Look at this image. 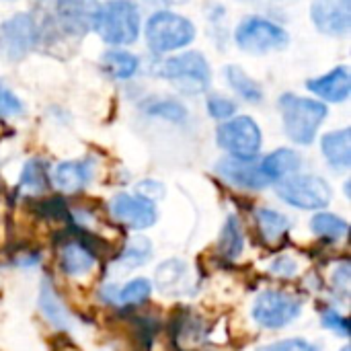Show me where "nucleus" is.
I'll use <instances>...</instances> for the list:
<instances>
[{
	"mask_svg": "<svg viewBox=\"0 0 351 351\" xmlns=\"http://www.w3.org/2000/svg\"><path fill=\"white\" fill-rule=\"evenodd\" d=\"M278 105L282 111L286 136L300 146L313 144L321 123L327 117V107L317 99L298 97L292 93L282 95Z\"/></svg>",
	"mask_w": 351,
	"mask_h": 351,
	"instance_id": "nucleus-1",
	"label": "nucleus"
},
{
	"mask_svg": "<svg viewBox=\"0 0 351 351\" xmlns=\"http://www.w3.org/2000/svg\"><path fill=\"white\" fill-rule=\"evenodd\" d=\"M93 29L105 43L130 45L138 39L140 33L138 6L130 0H111L99 6L93 21Z\"/></svg>",
	"mask_w": 351,
	"mask_h": 351,
	"instance_id": "nucleus-2",
	"label": "nucleus"
},
{
	"mask_svg": "<svg viewBox=\"0 0 351 351\" xmlns=\"http://www.w3.org/2000/svg\"><path fill=\"white\" fill-rule=\"evenodd\" d=\"M193 37H195L193 23L171 10L154 12L146 23V41L148 47L156 53H167L187 47L193 41Z\"/></svg>",
	"mask_w": 351,
	"mask_h": 351,
	"instance_id": "nucleus-3",
	"label": "nucleus"
},
{
	"mask_svg": "<svg viewBox=\"0 0 351 351\" xmlns=\"http://www.w3.org/2000/svg\"><path fill=\"white\" fill-rule=\"evenodd\" d=\"M280 199L298 210H323L331 204V185L317 175H292L276 187Z\"/></svg>",
	"mask_w": 351,
	"mask_h": 351,
	"instance_id": "nucleus-4",
	"label": "nucleus"
},
{
	"mask_svg": "<svg viewBox=\"0 0 351 351\" xmlns=\"http://www.w3.org/2000/svg\"><path fill=\"white\" fill-rule=\"evenodd\" d=\"M302 313V300L290 292L265 290L253 304V321L263 329H284L292 325Z\"/></svg>",
	"mask_w": 351,
	"mask_h": 351,
	"instance_id": "nucleus-5",
	"label": "nucleus"
},
{
	"mask_svg": "<svg viewBox=\"0 0 351 351\" xmlns=\"http://www.w3.org/2000/svg\"><path fill=\"white\" fill-rule=\"evenodd\" d=\"M158 74L173 80L183 93L189 95L204 93L212 78L210 66L199 51H187L165 60L158 68Z\"/></svg>",
	"mask_w": 351,
	"mask_h": 351,
	"instance_id": "nucleus-6",
	"label": "nucleus"
},
{
	"mask_svg": "<svg viewBox=\"0 0 351 351\" xmlns=\"http://www.w3.org/2000/svg\"><path fill=\"white\" fill-rule=\"evenodd\" d=\"M216 142L234 158H257L261 150V130L253 117L237 115L218 128Z\"/></svg>",
	"mask_w": 351,
	"mask_h": 351,
	"instance_id": "nucleus-7",
	"label": "nucleus"
},
{
	"mask_svg": "<svg viewBox=\"0 0 351 351\" xmlns=\"http://www.w3.org/2000/svg\"><path fill=\"white\" fill-rule=\"evenodd\" d=\"M237 45L249 53H267L274 49H282L288 43V33L269 19L263 16H249L245 19L237 33Z\"/></svg>",
	"mask_w": 351,
	"mask_h": 351,
	"instance_id": "nucleus-8",
	"label": "nucleus"
},
{
	"mask_svg": "<svg viewBox=\"0 0 351 351\" xmlns=\"http://www.w3.org/2000/svg\"><path fill=\"white\" fill-rule=\"evenodd\" d=\"M39 41V31L29 14H14L0 25V56L8 62L23 60Z\"/></svg>",
	"mask_w": 351,
	"mask_h": 351,
	"instance_id": "nucleus-9",
	"label": "nucleus"
},
{
	"mask_svg": "<svg viewBox=\"0 0 351 351\" xmlns=\"http://www.w3.org/2000/svg\"><path fill=\"white\" fill-rule=\"evenodd\" d=\"M109 212L111 216L134 228V230H146L150 226H154L158 212L154 202L142 197V195H134V193H117L111 202H109Z\"/></svg>",
	"mask_w": 351,
	"mask_h": 351,
	"instance_id": "nucleus-10",
	"label": "nucleus"
},
{
	"mask_svg": "<svg viewBox=\"0 0 351 351\" xmlns=\"http://www.w3.org/2000/svg\"><path fill=\"white\" fill-rule=\"evenodd\" d=\"M216 173L224 181H228L230 185L241 187V189H263L269 185V179L261 171V162H257L255 158L226 156V158L218 160Z\"/></svg>",
	"mask_w": 351,
	"mask_h": 351,
	"instance_id": "nucleus-11",
	"label": "nucleus"
},
{
	"mask_svg": "<svg viewBox=\"0 0 351 351\" xmlns=\"http://www.w3.org/2000/svg\"><path fill=\"white\" fill-rule=\"evenodd\" d=\"M311 19L325 35H348L351 27L350 0H315Z\"/></svg>",
	"mask_w": 351,
	"mask_h": 351,
	"instance_id": "nucleus-12",
	"label": "nucleus"
},
{
	"mask_svg": "<svg viewBox=\"0 0 351 351\" xmlns=\"http://www.w3.org/2000/svg\"><path fill=\"white\" fill-rule=\"evenodd\" d=\"M99 10L97 0H56V16L70 35H84Z\"/></svg>",
	"mask_w": 351,
	"mask_h": 351,
	"instance_id": "nucleus-13",
	"label": "nucleus"
},
{
	"mask_svg": "<svg viewBox=\"0 0 351 351\" xmlns=\"http://www.w3.org/2000/svg\"><path fill=\"white\" fill-rule=\"evenodd\" d=\"M308 90L315 93L319 99H325L329 103H343L348 101L351 88V72L348 66H337L331 72L313 78L306 82Z\"/></svg>",
	"mask_w": 351,
	"mask_h": 351,
	"instance_id": "nucleus-14",
	"label": "nucleus"
},
{
	"mask_svg": "<svg viewBox=\"0 0 351 351\" xmlns=\"http://www.w3.org/2000/svg\"><path fill=\"white\" fill-rule=\"evenodd\" d=\"M97 265V253L93 247H88L82 241H68L60 249V269L68 278H84L88 276Z\"/></svg>",
	"mask_w": 351,
	"mask_h": 351,
	"instance_id": "nucleus-15",
	"label": "nucleus"
},
{
	"mask_svg": "<svg viewBox=\"0 0 351 351\" xmlns=\"http://www.w3.org/2000/svg\"><path fill=\"white\" fill-rule=\"evenodd\" d=\"M93 173H95V165L88 158H84V160H66V162H60L56 167L53 185L64 193H78L90 183Z\"/></svg>",
	"mask_w": 351,
	"mask_h": 351,
	"instance_id": "nucleus-16",
	"label": "nucleus"
},
{
	"mask_svg": "<svg viewBox=\"0 0 351 351\" xmlns=\"http://www.w3.org/2000/svg\"><path fill=\"white\" fill-rule=\"evenodd\" d=\"M154 286L162 294H171V296L187 294V286H189V265L183 259H167V261H162L156 267Z\"/></svg>",
	"mask_w": 351,
	"mask_h": 351,
	"instance_id": "nucleus-17",
	"label": "nucleus"
},
{
	"mask_svg": "<svg viewBox=\"0 0 351 351\" xmlns=\"http://www.w3.org/2000/svg\"><path fill=\"white\" fill-rule=\"evenodd\" d=\"M302 167V158L298 152H294L292 148H280L274 150L271 154H267L261 160V171L263 175L269 179V183H280L286 177L296 175V171Z\"/></svg>",
	"mask_w": 351,
	"mask_h": 351,
	"instance_id": "nucleus-18",
	"label": "nucleus"
},
{
	"mask_svg": "<svg viewBox=\"0 0 351 351\" xmlns=\"http://www.w3.org/2000/svg\"><path fill=\"white\" fill-rule=\"evenodd\" d=\"M321 148L333 169L348 171L351 167V132L348 128L325 134L321 140Z\"/></svg>",
	"mask_w": 351,
	"mask_h": 351,
	"instance_id": "nucleus-19",
	"label": "nucleus"
},
{
	"mask_svg": "<svg viewBox=\"0 0 351 351\" xmlns=\"http://www.w3.org/2000/svg\"><path fill=\"white\" fill-rule=\"evenodd\" d=\"M39 311L41 315L47 319V323L56 329H68L72 325L70 313L66 308V304L62 302V298L58 296L56 288L49 284V280H43L41 288H39V298H37Z\"/></svg>",
	"mask_w": 351,
	"mask_h": 351,
	"instance_id": "nucleus-20",
	"label": "nucleus"
},
{
	"mask_svg": "<svg viewBox=\"0 0 351 351\" xmlns=\"http://www.w3.org/2000/svg\"><path fill=\"white\" fill-rule=\"evenodd\" d=\"M101 66L109 78L128 80L138 72L140 60L125 49H111V51H105V56L101 58Z\"/></svg>",
	"mask_w": 351,
	"mask_h": 351,
	"instance_id": "nucleus-21",
	"label": "nucleus"
},
{
	"mask_svg": "<svg viewBox=\"0 0 351 351\" xmlns=\"http://www.w3.org/2000/svg\"><path fill=\"white\" fill-rule=\"evenodd\" d=\"M245 249V232H243V224L239 216H228V220L224 222L222 230H220V239H218V253L224 259H237L241 257Z\"/></svg>",
	"mask_w": 351,
	"mask_h": 351,
	"instance_id": "nucleus-22",
	"label": "nucleus"
},
{
	"mask_svg": "<svg viewBox=\"0 0 351 351\" xmlns=\"http://www.w3.org/2000/svg\"><path fill=\"white\" fill-rule=\"evenodd\" d=\"M49 181H47V167L43 160H29L23 167L21 179H19V193L21 195H39L47 189Z\"/></svg>",
	"mask_w": 351,
	"mask_h": 351,
	"instance_id": "nucleus-23",
	"label": "nucleus"
},
{
	"mask_svg": "<svg viewBox=\"0 0 351 351\" xmlns=\"http://www.w3.org/2000/svg\"><path fill=\"white\" fill-rule=\"evenodd\" d=\"M255 220H257V226L267 243L280 241L290 230V218L271 208H259L255 212Z\"/></svg>",
	"mask_w": 351,
	"mask_h": 351,
	"instance_id": "nucleus-24",
	"label": "nucleus"
},
{
	"mask_svg": "<svg viewBox=\"0 0 351 351\" xmlns=\"http://www.w3.org/2000/svg\"><path fill=\"white\" fill-rule=\"evenodd\" d=\"M311 228H313V232H315L317 237H321V239H325V241H329V243H337V241L346 239V237H348V230H350L348 222H346L341 216L327 214V212L317 214V216L311 220Z\"/></svg>",
	"mask_w": 351,
	"mask_h": 351,
	"instance_id": "nucleus-25",
	"label": "nucleus"
},
{
	"mask_svg": "<svg viewBox=\"0 0 351 351\" xmlns=\"http://www.w3.org/2000/svg\"><path fill=\"white\" fill-rule=\"evenodd\" d=\"M152 255V243L146 237H134L128 241L125 249L121 251L117 265L123 267V271H132L140 265H144Z\"/></svg>",
	"mask_w": 351,
	"mask_h": 351,
	"instance_id": "nucleus-26",
	"label": "nucleus"
},
{
	"mask_svg": "<svg viewBox=\"0 0 351 351\" xmlns=\"http://www.w3.org/2000/svg\"><path fill=\"white\" fill-rule=\"evenodd\" d=\"M152 294V284L146 278H136L132 282H128L123 288L113 292V302L121 304V306H138L144 304Z\"/></svg>",
	"mask_w": 351,
	"mask_h": 351,
	"instance_id": "nucleus-27",
	"label": "nucleus"
},
{
	"mask_svg": "<svg viewBox=\"0 0 351 351\" xmlns=\"http://www.w3.org/2000/svg\"><path fill=\"white\" fill-rule=\"evenodd\" d=\"M226 80H228V84H230L245 101H249V103H259V101L263 99L261 86H259L251 76H247L243 68H239V66H228V68H226Z\"/></svg>",
	"mask_w": 351,
	"mask_h": 351,
	"instance_id": "nucleus-28",
	"label": "nucleus"
},
{
	"mask_svg": "<svg viewBox=\"0 0 351 351\" xmlns=\"http://www.w3.org/2000/svg\"><path fill=\"white\" fill-rule=\"evenodd\" d=\"M144 109H146L148 115L162 117V119H169V121H183V119L187 117L185 107H183L181 103H177V101H171V99L150 101Z\"/></svg>",
	"mask_w": 351,
	"mask_h": 351,
	"instance_id": "nucleus-29",
	"label": "nucleus"
},
{
	"mask_svg": "<svg viewBox=\"0 0 351 351\" xmlns=\"http://www.w3.org/2000/svg\"><path fill=\"white\" fill-rule=\"evenodd\" d=\"M208 113L214 117V119H230L234 117L237 113V103L226 99V97H218V95H212L208 99Z\"/></svg>",
	"mask_w": 351,
	"mask_h": 351,
	"instance_id": "nucleus-30",
	"label": "nucleus"
},
{
	"mask_svg": "<svg viewBox=\"0 0 351 351\" xmlns=\"http://www.w3.org/2000/svg\"><path fill=\"white\" fill-rule=\"evenodd\" d=\"M257 351H321L317 343L308 341V339H300V337H290V339H282L269 346H263Z\"/></svg>",
	"mask_w": 351,
	"mask_h": 351,
	"instance_id": "nucleus-31",
	"label": "nucleus"
},
{
	"mask_svg": "<svg viewBox=\"0 0 351 351\" xmlns=\"http://www.w3.org/2000/svg\"><path fill=\"white\" fill-rule=\"evenodd\" d=\"M23 111L25 107L19 101V97L4 84H0V117H16L23 115Z\"/></svg>",
	"mask_w": 351,
	"mask_h": 351,
	"instance_id": "nucleus-32",
	"label": "nucleus"
},
{
	"mask_svg": "<svg viewBox=\"0 0 351 351\" xmlns=\"http://www.w3.org/2000/svg\"><path fill=\"white\" fill-rule=\"evenodd\" d=\"M321 321H323V327L333 331L335 335L350 337V321L343 315H339L337 311H333V308L323 311V319Z\"/></svg>",
	"mask_w": 351,
	"mask_h": 351,
	"instance_id": "nucleus-33",
	"label": "nucleus"
},
{
	"mask_svg": "<svg viewBox=\"0 0 351 351\" xmlns=\"http://www.w3.org/2000/svg\"><path fill=\"white\" fill-rule=\"evenodd\" d=\"M269 271H271L274 276H278V278L290 280V278H294V276L298 274V263H296L290 255H282V257H278V259L271 263Z\"/></svg>",
	"mask_w": 351,
	"mask_h": 351,
	"instance_id": "nucleus-34",
	"label": "nucleus"
},
{
	"mask_svg": "<svg viewBox=\"0 0 351 351\" xmlns=\"http://www.w3.org/2000/svg\"><path fill=\"white\" fill-rule=\"evenodd\" d=\"M138 195H142V197H146V199H150V202H154V199H160L162 195H165V187L158 183V181H142L140 185H138Z\"/></svg>",
	"mask_w": 351,
	"mask_h": 351,
	"instance_id": "nucleus-35",
	"label": "nucleus"
},
{
	"mask_svg": "<svg viewBox=\"0 0 351 351\" xmlns=\"http://www.w3.org/2000/svg\"><path fill=\"white\" fill-rule=\"evenodd\" d=\"M343 351H350V350H343Z\"/></svg>",
	"mask_w": 351,
	"mask_h": 351,
	"instance_id": "nucleus-36",
	"label": "nucleus"
}]
</instances>
